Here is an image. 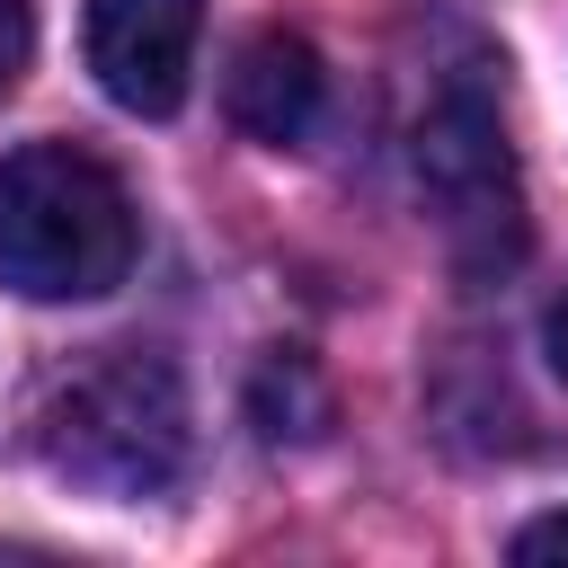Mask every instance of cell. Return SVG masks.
Listing matches in <instances>:
<instances>
[{"label": "cell", "instance_id": "52a82bcc", "mask_svg": "<svg viewBox=\"0 0 568 568\" xmlns=\"http://www.w3.org/2000/svg\"><path fill=\"white\" fill-rule=\"evenodd\" d=\"M27 44H36L27 0H0V98H9V89H18V71H27Z\"/></svg>", "mask_w": 568, "mask_h": 568}, {"label": "cell", "instance_id": "5b68a950", "mask_svg": "<svg viewBox=\"0 0 568 568\" xmlns=\"http://www.w3.org/2000/svg\"><path fill=\"white\" fill-rule=\"evenodd\" d=\"M222 106H231V124H240L248 142H275V151L311 142V124H320V106H328V62H320V44L293 36V27H257V36L231 53Z\"/></svg>", "mask_w": 568, "mask_h": 568}, {"label": "cell", "instance_id": "9c48e42d", "mask_svg": "<svg viewBox=\"0 0 568 568\" xmlns=\"http://www.w3.org/2000/svg\"><path fill=\"white\" fill-rule=\"evenodd\" d=\"M541 355H550V373L568 382V284L550 293V311H541Z\"/></svg>", "mask_w": 568, "mask_h": 568}, {"label": "cell", "instance_id": "277c9868", "mask_svg": "<svg viewBox=\"0 0 568 568\" xmlns=\"http://www.w3.org/2000/svg\"><path fill=\"white\" fill-rule=\"evenodd\" d=\"M195 27H204V0H89L80 44L98 89L124 115H178L195 71Z\"/></svg>", "mask_w": 568, "mask_h": 568}, {"label": "cell", "instance_id": "8992f818", "mask_svg": "<svg viewBox=\"0 0 568 568\" xmlns=\"http://www.w3.org/2000/svg\"><path fill=\"white\" fill-rule=\"evenodd\" d=\"M248 408H257V426H266V444H302V435H320L328 426V390H320V373L302 364V355H266L257 364V382H248Z\"/></svg>", "mask_w": 568, "mask_h": 568}, {"label": "cell", "instance_id": "3957f363", "mask_svg": "<svg viewBox=\"0 0 568 568\" xmlns=\"http://www.w3.org/2000/svg\"><path fill=\"white\" fill-rule=\"evenodd\" d=\"M417 195L435 204L444 240L462 266H506L524 248V186H515V151L497 106L453 80L426 115H417Z\"/></svg>", "mask_w": 568, "mask_h": 568}, {"label": "cell", "instance_id": "7a4b0ae2", "mask_svg": "<svg viewBox=\"0 0 568 568\" xmlns=\"http://www.w3.org/2000/svg\"><path fill=\"white\" fill-rule=\"evenodd\" d=\"M142 222L124 178L80 142H27L0 160V284L27 302H98L133 275Z\"/></svg>", "mask_w": 568, "mask_h": 568}, {"label": "cell", "instance_id": "ba28073f", "mask_svg": "<svg viewBox=\"0 0 568 568\" xmlns=\"http://www.w3.org/2000/svg\"><path fill=\"white\" fill-rule=\"evenodd\" d=\"M515 559H568V515H550V524H524V532H515Z\"/></svg>", "mask_w": 568, "mask_h": 568}, {"label": "cell", "instance_id": "6da1fadb", "mask_svg": "<svg viewBox=\"0 0 568 568\" xmlns=\"http://www.w3.org/2000/svg\"><path fill=\"white\" fill-rule=\"evenodd\" d=\"M27 444L53 479H71L89 497H169L186 479V444H195L186 382L151 346H98L44 382Z\"/></svg>", "mask_w": 568, "mask_h": 568}]
</instances>
